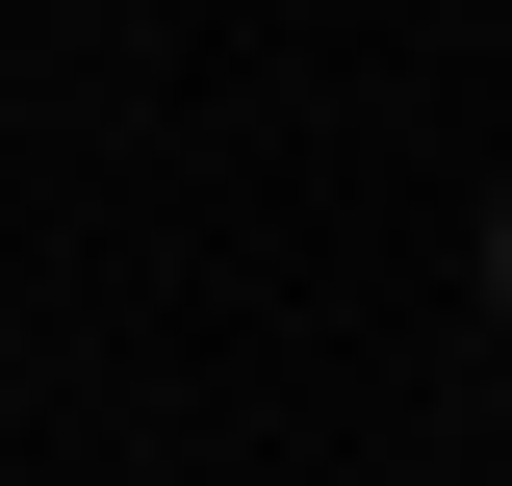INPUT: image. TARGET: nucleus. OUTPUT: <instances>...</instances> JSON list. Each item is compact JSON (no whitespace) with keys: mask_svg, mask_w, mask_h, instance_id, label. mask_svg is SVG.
I'll list each match as a JSON object with an SVG mask.
<instances>
[{"mask_svg":"<svg viewBox=\"0 0 512 486\" xmlns=\"http://www.w3.org/2000/svg\"><path fill=\"white\" fill-rule=\"evenodd\" d=\"M487 307H512V205H487Z\"/></svg>","mask_w":512,"mask_h":486,"instance_id":"nucleus-1","label":"nucleus"}]
</instances>
